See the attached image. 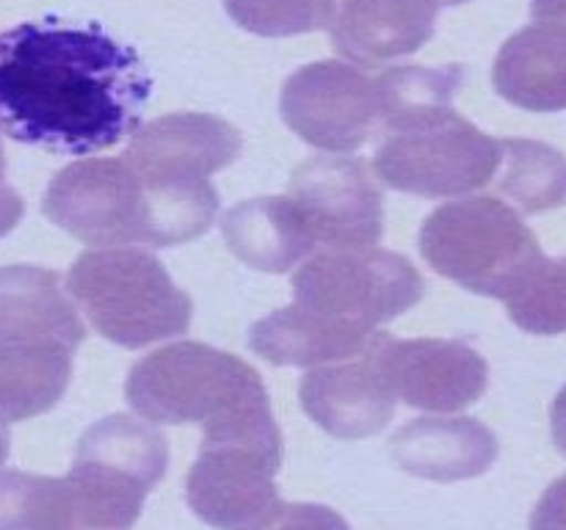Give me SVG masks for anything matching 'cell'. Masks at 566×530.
<instances>
[{
	"label": "cell",
	"instance_id": "15",
	"mask_svg": "<svg viewBox=\"0 0 566 530\" xmlns=\"http://www.w3.org/2000/svg\"><path fill=\"white\" fill-rule=\"evenodd\" d=\"M440 0H343L332 20V47L363 66L412 55L434 36Z\"/></svg>",
	"mask_w": 566,
	"mask_h": 530
},
{
	"label": "cell",
	"instance_id": "11",
	"mask_svg": "<svg viewBox=\"0 0 566 530\" xmlns=\"http://www.w3.org/2000/svg\"><path fill=\"white\" fill-rule=\"evenodd\" d=\"M291 199L315 243L332 252L370 248L385 235L381 188L370 166L352 155H315L296 166Z\"/></svg>",
	"mask_w": 566,
	"mask_h": 530
},
{
	"label": "cell",
	"instance_id": "6",
	"mask_svg": "<svg viewBox=\"0 0 566 530\" xmlns=\"http://www.w3.org/2000/svg\"><path fill=\"white\" fill-rule=\"evenodd\" d=\"M426 282L403 254L387 248H324L293 274V304L329 329L370 337L423 298Z\"/></svg>",
	"mask_w": 566,
	"mask_h": 530
},
{
	"label": "cell",
	"instance_id": "8",
	"mask_svg": "<svg viewBox=\"0 0 566 530\" xmlns=\"http://www.w3.org/2000/svg\"><path fill=\"white\" fill-rule=\"evenodd\" d=\"M501 160V138L486 136L473 121L451 110L431 125L390 132L376 149L374 174L392 191L453 199L490 186Z\"/></svg>",
	"mask_w": 566,
	"mask_h": 530
},
{
	"label": "cell",
	"instance_id": "33",
	"mask_svg": "<svg viewBox=\"0 0 566 530\" xmlns=\"http://www.w3.org/2000/svg\"><path fill=\"white\" fill-rule=\"evenodd\" d=\"M440 3H446V6H459V3H468V0H440Z\"/></svg>",
	"mask_w": 566,
	"mask_h": 530
},
{
	"label": "cell",
	"instance_id": "9",
	"mask_svg": "<svg viewBox=\"0 0 566 530\" xmlns=\"http://www.w3.org/2000/svg\"><path fill=\"white\" fill-rule=\"evenodd\" d=\"M42 213L92 246L144 243V186L125 158H83L64 166L44 191Z\"/></svg>",
	"mask_w": 566,
	"mask_h": 530
},
{
	"label": "cell",
	"instance_id": "18",
	"mask_svg": "<svg viewBox=\"0 0 566 530\" xmlns=\"http://www.w3.org/2000/svg\"><path fill=\"white\" fill-rule=\"evenodd\" d=\"M221 235L243 265L269 274H285L318 246L291 197H260L235 204L221 219Z\"/></svg>",
	"mask_w": 566,
	"mask_h": 530
},
{
	"label": "cell",
	"instance_id": "10",
	"mask_svg": "<svg viewBox=\"0 0 566 530\" xmlns=\"http://www.w3.org/2000/svg\"><path fill=\"white\" fill-rule=\"evenodd\" d=\"M285 125L324 152H357L379 125L376 81L346 61H315L282 86Z\"/></svg>",
	"mask_w": 566,
	"mask_h": 530
},
{
	"label": "cell",
	"instance_id": "28",
	"mask_svg": "<svg viewBox=\"0 0 566 530\" xmlns=\"http://www.w3.org/2000/svg\"><path fill=\"white\" fill-rule=\"evenodd\" d=\"M531 530H566V475L553 480L531 513Z\"/></svg>",
	"mask_w": 566,
	"mask_h": 530
},
{
	"label": "cell",
	"instance_id": "5",
	"mask_svg": "<svg viewBox=\"0 0 566 530\" xmlns=\"http://www.w3.org/2000/svg\"><path fill=\"white\" fill-rule=\"evenodd\" d=\"M169 445L160 431L127 414L97 420L77 442L66 473L77 530H127L164 480Z\"/></svg>",
	"mask_w": 566,
	"mask_h": 530
},
{
	"label": "cell",
	"instance_id": "20",
	"mask_svg": "<svg viewBox=\"0 0 566 530\" xmlns=\"http://www.w3.org/2000/svg\"><path fill=\"white\" fill-rule=\"evenodd\" d=\"M72 351L59 342L0 346V420L20 423L44 414L64 398Z\"/></svg>",
	"mask_w": 566,
	"mask_h": 530
},
{
	"label": "cell",
	"instance_id": "2",
	"mask_svg": "<svg viewBox=\"0 0 566 530\" xmlns=\"http://www.w3.org/2000/svg\"><path fill=\"white\" fill-rule=\"evenodd\" d=\"M202 425L186 480L191 511L216 530H269L285 502L274 480L282 469V434L265 390Z\"/></svg>",
	"mask_w": 566,
	"mask_h": 530
},
{
	"label": "cell",
	"instance_id": "14",
	"mask_svg": "<svg viewBox=\"0 0 566 530\" xmlns=\"http://www.w3.org/2000/svg\"><path fill=\"white\" fill-rule=\"evenodd\" d=\"M238 127L213 114L158 116L138 127L125 160L142 182H205L241 155Z\"/></svg>",
	"mask_w": 566,
	"mask_h": 530
},
{
	"label": "cell",
	"instance_id": "31",
	"mask_svg": "<svg viewBox=\"0 0 566 530\" xmlns=\"http://www.w3.org/2000/svg\"><path fill=\"white\" fill-rule=\"evenodd\" d=\"M551 425H553V442H556L558 451L566 456V384L562 386V392L553 401V412H551Z\"/></svg>",
	"mask_w": 566,
	"mask_h": 530
},
{
	"label": "cell",
	"instance_id": "4",
	"mask_svg": "<svg viewBox=\"0 0 566 530\" xmlns=\"http://www.w3.org/2000/svg\"><path fill=\"white\" fill-rule=\"evenodd\" d=\"M420 254L464 290L503 301L542 257V248L512 204L468 197L442 204L426 219Z\"/></svg>",
	"mask_w": 566,
	"mask_h": 530
},
{
	"label": "cell",
	"instance_id": "19",
	"mask_svg": "<svg viewBox=\"0 0 566 530\" xmlns=\"http://www.w3.org/2000/svg\"><path fill=\"white\" fill-rule=\"evenodd\" d=\"M492 83L506 103L523 110H566V33L539 22L514 33L497 53Z\"/></svg>",
	"mask_w": 566,
	"mask_h": 530
},
{
	"label": "cell",
	"instance_id": "13",
	"mask_svg": "<svg viewBox=\"0 0 566 530\" xmlns=\"http://www.w3.org/2000/svg\"><path fill=\"white\" fill-rule=\"evenodd\" d=\"M381 362L396 395L423 412H462L473 406L490 384V364L462 340H396L385 335Z\"/></svg>",
	"mask_w": 566,
	"mask_h": 530
},
{
	"label": "cell",
	"instance_id": "22",
	"mask_svg": "<svg viewBox=\"0 0 566 530\" xmlns=\"http://www.w3.org/2000/svg\"><path fill=\"white\" fill-rule=\"evenodd\" d=\"M376 81L379 119L390 132L415 130L451 114L464 83L462 64L390 66Z\"/></svg>",
	"mask_w": 566,
	"mask_h": 530
},
{
	"label": "cell",
	"instance_id": "29",
	"mask_svg": "<svg viewBox=\"0 0 566 530\" xmlns=\"http://www.w3.org/2000/svg\"><path fill=\"white\" fill-rule=\"evenodd\" d=\"M25 215V202L20 193L6 182V152L3 141H0V237L9 235Z\"/></svg>",
	"mask_w": 566,
	"mask_h": 530
},
{
	"label": "cell",
	"instance_id": "17",
	"mask_svg": "<svg viewBox=\"0 0 566 530\" xmlns=\"http://www.w3.org/2000/svg\"><path fill=\"white\" fill-rule=\"evenodd\" d=\"M390 453L409 475L453 484L484 475L495 464L501 445L473 417H418L392 434Z\"/></svg>",
	"mask_w": 566,
	"mask_h": 530
},
{
	"label": "cell",
	"instance_id": "27",
	"mask_svg": "<svg viewBox=\"0 0 566 530\" xmlns=\"http://www.w3.org/2000/svg\"><path fill=\"white\" fill-rule=\"evenodd\" d=\"M269 530H352L346 519L329 506L318 502H293L282 508L280 519Z\"/></svg>",
	"mask_w": 566,
	"mask_h": 530
},
{
	"label": "cell",
	"instance_id": "16",
	"mask_svg": "<svg viewBox=\"0 0 566 530\" xmlns=\"http://www.w3.org/2000/svg\"><path fill=\"white\" fill-rule=\"evenodd\" d=\"M83 340L86 326L55 271L39 265L0 268V346L59 342L75 353Z\"/></svg>",
	"mask_w": 566,
	"mask_h": 530
},
{
	"label": "cell",
	"instance_id": "30",
	"mask_svg": "<svg viewBox=\"0 0 566 530\" xmlns=\"http://www.w3.org/2000/svg\"><path fill=\"white\" fill-rule=\"evenodd\" d=\"M531 17L539 25L562 28L566 33V0H531Z\"/></svg>",
	"mask_w": 566,
	"mask_h": 530
},
{
	"label": "cell",
	"instance_id": "3",
	"mask_svg": "<svg viewBox=\"0 0 566 530\" xmlns=\"http://www.w3.org/2000/svg\"><path fill=\"white\" fill-rule=\"evenodd\" d=\"M66 290L88 324L122 348H144L186 335L193 304L147 248L103 246L83 252L66 274Z\"/></svg>",
	"mask_w": 566,
	"mask_h": 530
},
{
	"label": "cell",
	"instance_id": "7",
	"mask_svg": "<svg viewBox=\"0 0 566 530\" xmlns=\"http://www.w3.org/2000/svg\"><path fill=\"white\" fill-rule=\"evenodd\" d=\"M263 390L252 364L193 340L171 342L138 359L125 381L133 412L155 425L208 423Z\"/></svg>",
	"mask_w": 566,
	"mask_h": 530
},
{
	"label": "cell",
	"instance_id": "23",
	"mask_svg": "<svg viewBox=\"0 0 566 530\" xmlns=\"http://www.w3.org/2000/svg\"><path fill=\"white\" fill-rule=\"evenodd\" d=\"M501 188L523 213H545L566 202V158L556 147L531 138H501Z\"/></svg>",
	"mask_w": 566,
	"mask_h": 530
},
{
	"label": "cell",
	"instance_id": "26",
	"mask_svg": "<svg viewBox=\"0 0 566 530\" xmlns=\"http://www.w3.org/2000/svg\"><path fill=\"white\" fill-rule=\"evenodd\" d=\"M232 20L258 36L324 31L335 20V0H224Z\"/></svg>",
	"mask_w": 566,
	"mask_h": 530
},
{
	"label": "cell",
	"instance_id": "12",
	"mask_svg": "<svg viewBox=\"0 0 566 530\" xmlns=\"http://www.w3.org/2000/svg\"><path fill=\"white\" fill-rule=\"evenodd\" d=\"M385 335L387 331H376L363 353L321 364L298 384L302 409L326 434L337 439H363L379 434L396 414V386L381 362Z\"/></svg>",
	"mask_w": 566,
	"mask_h": 530
},
{
	"label": "cell",
	"instance_id": "32",
	"mask_svg": "<svg viewBox=\"0 0 566 530\" xmlns=\"http://www.w3.org/2000/svg\"><path fill=\"white\" fill-rule=\"evenodd\" d=\"M9 442H11L9 428H6V423L0 420V467H3L6 458H9Z\"/></svg>",
	"mask_w": 566,
	"mask_h": 530
},
{
	"label": "cell",
	"instance_id": "21",
	"mask_svg": "<svg viewBox=\"0 0 566 530\" xmlns=\"http://www.w3.org/2000/svg\"><path fill=\"white\" fill-rule=\"evenodd\" d=\"M370 337H354L346 331L329 329L318 318L291 304V307L276 309L269 318L258 320L249 331V346L271 364H291V368L318 364L321 368V364L354 359L368 348Z\"/></svg>",
	"mask_w": 566,
	"mask_h": 530
},
{
	"label": "cell",
	"instance_id": "1",
	"mask_svg": "<svg viewBox=\"0 0 566 530\" xmlns=\"http://www.w3.org/2000/svg\"><path fill=\"white\" fill-rule=\"evenodd\" d=\"M153 77L142 55L97 22H22L0 33V132L20 144L92 155L142 127Z\"/></svg>",
	"mask_w": 566,
	"mask_h": 530
},
{
	"label": "cell",
	"instance_id": "24",
	"mask_svg": "<svg viewBox=\"0 0 566 530\" xmlns=\"http://www.w3.org/2000/svg\"><path fill=\"white\" fill-rule=\"evenodd\" d=\"M0 530H77L66 478L20 469L0 473Z\"/></svg>",
	"mask_w": 566,
	"mask_h": 530
},
{
	"label": "cell",
	"instance_id": "25",
	"mask_svg": "<svg viewBox=\"0 0 566 530\" xmlns=\"http://www.w3.org/2000/svg\"><path fill=\"white\" fill-rule=\"evenodd\" d=\"M509 318L531 335H564L566 331V257L542 254L528 274L506 298Z\"/></svg>",
	"mask_w": 566,
	"mask_h": 530
}]
</instances>
